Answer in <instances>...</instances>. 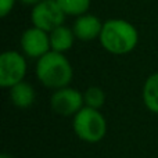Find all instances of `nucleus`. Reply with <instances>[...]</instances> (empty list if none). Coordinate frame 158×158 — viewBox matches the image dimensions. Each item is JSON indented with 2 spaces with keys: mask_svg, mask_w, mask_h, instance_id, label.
Masks as SVG:
<instances>
[{
  "mask_svg": "<svg viewBox=\"0 0 158 158\" xmlns=\"http://www.w3.org/2000/svg\"><path fill=\"white\" fill-rule=\"evenodd\" d=\"M98 40L101 47L110 54L125 56L136 49L139 32L132 22L123 18H111L103 22Z\"/></svg>",
  "mask_w": 158,
  "mask_h": 158,
  "instance_id": "1",
  "label": "nucleus"
},
{
  "mask_svg": "<svg viewBox=\"0 0 158 158\" xmlns=\"http://www.w3.org/2000/svg\"><path fill=\"white\" fill-rule=\"evenodd\" d=\"M35 72L38 81L52 90L69 86L74 78V68L65 54L53 50L36 60Z\"/></svg>",
  "mask_w": 158,
  "mask_h": 158,
  "instance_id": "2",
  "label": "nucleus"
},
{
  "mask_svg": "<svg viewBox=\"0 0 158 158\" xmlns=\"http://www.w3.org/2000/svg\"><path fill=\"white\" fill-rule=\"evenodd\" d=\"M72 129L79 140L85 143H98L107 133V121L100 110L85 106L72 117Z\"/></svg>",
  "mask_w": 158,
  "mask_h": 158,
  "instance_id": "3",
  "label": "nucleus"
},
{
  "mask_svg": "<svg viewBox=\"0 0 158 158\" xmlns=\"http://www.w3.org/2000/svg\"><path fill=\"white\" fill-rule=\"evenodd\" d=\"M28 63L24 53L6 50L0 54V86L10 89L27 77Z\"/></svg>",
  "mask_w": 158,
  "mask_h": 158,
  "instance_id": "4",
  "label": "nucleus"
},
{
  "mask_svg": "<svg viewBox=\"0 0 158 158\" xmlns=\"http://www.w3.org/2000/svg\"><path fill=\"white\" fill-rule=\"evenodd\" d=\"M65 13L61 10L56 0H42L31 10V22L33 27L40 28L46 32H52L64 24Z\"/></svg>",
  "mask_w": 158,
  "mask_h": 158,
  "instance_id": "5",
  "label": "nucleus"
},
{
  "mask_svg": "<svg viewBox=\"0 0 158 158\" xmlns=\"http://www.w3.org/2000/svg\"><path fill=\"white\" fill-rule=\"evenodd\" d=\"M50 107L60 117H74L85 107L83 93L71 86L57 89L50 97Z\"/></svg>",
  "mask_w": 158,
  "mask_h": 158,
  "instance_id": "6",
  "label": "nucleus"
},
{
  "mask_svg": "<svg viewBox=\"0 0 158 158\" xmlns=\"http://www.w3.org/2000/svg\"><path fill=\"white\" fill-rule=\"evenodd\" d=\"M19 46H21V50L25 54V57L39 60L52 50L50 35L46 31L32 25L31 28L22 32L21 39H19Z\"/></svg>",
  "mask_w": 158,
  "mask_h": 158,
  "instance_id": "7",
  "label": "nucleus"
},
{
  "mask_svg": "<svg viewBox=\"0 0 158 158\" xmlns=\"http://www.w3.org/2000/svg\"><path fill=\"white\" fill-rule=\"evenodd\" d=\"M74 33L78 40L82 42H92L94 39H98L103 29V21L94 14H82L77 17L72 25Z\"/></svg>",
  "mask_w": 158,
  "mask_h": 158,
  "instance_id": "8",
  "label": "nucleus"
},
{
  "mask_svg": "<svg viewBox=\"0 0 158 158\" xmlns=\"http://www.w3.org/2000/svg\"><path fill=\"white\" fill-rule=\"evenodd\" d=\"M49 35L52 50L57 53H63V54H65L68 50H71L75 40H77L74 29L64 24L57 27L56 29H53L52 32H49Z\"/></svg>",
  "mask_w": 158,
  "mask_h": 158,
  "instance_id": "9",
  "label": "nucleus"
},
{
  "mask_svg": "<svg viewBox=\"0 0 158 158\" xmlns=\"http://www.w3.org/2000/svg\"><path fill=\"white\" fill-rule=\"evenodd\" d=\"M10 100L14 107L27 110L33 106L36 100V92L29 82H19L10 87Z\"/></svg>",
  "mask_w": 158,
  "mask_h": 158,
  "instance_id": "10",
  "label": "nucleus"
},
{
  "mask_svg": "<svg viewBox=\"0 0 158 158\" xmlns=\"http://www.w3.org/2000/svg\"><path fill=\"white\" fill-rule=\"evenodd\" d=\"M142 96L146 108L153 114H158V72H154L146 79Z\"/></svg>",
  "mask_w": 158,
  "mask_h": 158,
  "instance_id": "11",
  "label": "nucleus"
},
{
  "mask_svg": "<svg viewBox=\"0 0 158 158\" xmlns=\"http://www.w3.org/2000/svg\"><path fill=\"white\" fill-rule=\"evenodd\" d=\"M61 10L69 17H79L86 14L90 8L92 0H56Z\"/></svg>",
  "mask_w": 158,
  "mask_h": 158,
  "instance_id": "12",
  "label": "nucleus"
},
{
  "mask_svg": "<svg viewBox=\"0 0 158 158\" xmlns=\"http://www.w3.org/2000/svg\"><path fill=\"white\" fill-rule=\"evenodd\" d=\"M83 101L86 107L101 110V107L106 103V93L98 86H89L83 92Z\"/></svg>",
  "mask_w": 158,
  "mask_h": 158,
  "instance_id": "13",
  "label": "nucleus"
},
{
  "mask_svg": "<svg viewBox=\"0 0 158 158\" xmlns=\"http://www.w3.org/2000/svg\"><path fill=\"white\" fill-rule=\"evenodd\" d=\"M18 0H0V17L6 18L13 11L14 6Z\"/></svg>",
  "mask_w": 158,
  "mask_h": 158,
  "instance_id": "14",
  "label": "nucleus"
},
{
  "mask_svg": "<svg viewBox=\"0 0 158 158\" xmlns=\"http://www.w3.org/2000/svg\"><path fill=\"white\" fill-rule=\"evenodd\" d=\"M19 3H22V4H25V6H35V4H38L39 2H42V0H18Z\"/></svg>",
  "mask_w": 158,
  "mask_h": 158,
  "instance_id": "15",
  "label": "nucleus"
},
{
  "mask_svg": "<svg viewBox=\"0 0 158 158\" xmlns=\"http://www.w3.org/2000/svg\"><path fill=\"white\" fill-rule=\"evenodd\" d=\"M0 158H13V157H11L10 154H7V153H3L2 156H0Z\"/></svg>",
  "mask_w": 158,
  "mask_h": 158,
  "instance_id": "16",
  "label": "nucleus"
}]
</instances>
